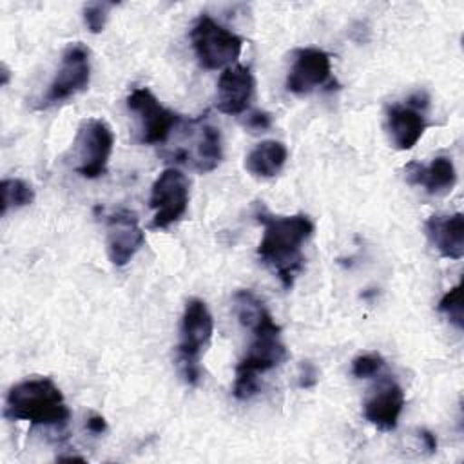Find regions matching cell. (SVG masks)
Wrapping results in <instances>:
<instances>
[{
    "instance_id": "obj_5",
    "label": "cell",
    "mask_w": 464,
    "mask_h": 464,
    "mask_svg": "<svg viewBox=\"0 0 464 464\" xmlns=\"http://www.w3.org/2000/svg\"><path fill=\"white\" fill-rule=\"evenodd\" d=\"M196 58L205 69H227L236 63L243 49V38L218 24L208 14H201L190 31Z\"/></svg>"
},
{
    "instance_id": "obj_15",
    "label": "cell",
    "mask_w": 464,
    "mask_h": 464,
    "mask_svg": "<svg viewBox=\"0 0 464 464\" xmlns=\"http://www.w3.org/2000/svg\"><path fill=\"white\" fill-rule=\"evenodd\" d=\"M406 397L395 381H382L362 402L364 419L382 431H393L399 424Z\"/></svg>"
},
{
    "instance_id": "obj_27",
    "label": "cell",
    "mask_w": 464,
    "mask_h": 464,
    "mask_svg": "<svg viewBox=\"0 0 464 464\" xmlns=\"http://www.w3.org/2000/svg\"><path fill=\"white\" fill-rule=\"evenodd\" d=\"M7 82H9V69L2 65V85H7Z\"/></svg>"
},
{
    "instance_id": "obj_21",
    "label": "cell",
    "mask_w": 464,
    "mask_h": 464,
    "mask_svg": "<svg viewBox=\"0 0 464 464\" xmlns=\"http://www.w3.org/2000/svg\"><path fill=\"white\" fill-rule=\"evenodd\" d=\"M114 4L109 2H91L83 5V22L87 25V29L94 34L102 33L105 24H107V16H109V9Z\"/></svg>"
},
{
    "instance_id": "obj_24",
    "label": "cell",
    "mask_w": 464,
    "mask_h": 464,
    "mask_svg": "<svg viewBox=\"0 0 464 464\" xmlns=\"http://www.w3.org/2000/svg\"><path fill=\"white\" fill-rule=\"evenodd\" d=\"M319 381V372L310 361H303L299 364V386L301 388H312Z\"/></svg>"
},
{
    "instance_id": "obj_23",
    "label": "cell",
    "mask_w": 464,
    "mask_h": 464,
    "mask_svg": "<svg viewBox=\"0 0 464 464\" xmlns=\"http://www.w3.org/2000/svg\"><path fill=\"white\" fill-rule=\"evenodd\" d=\"M243 123L252 132H265L266 129L272 127V114H268L265 111H252L246 114Z\"/></svg>"
},
{
    "instance_id": "obj_13",
    "label": "cell",
    "mask_w": 464,
    "mask_h": 464,
    "mask_svg": "<svg viewBox=\"0 0 464 464\" xmlns=\"http://www.w3.org/2000/svg\"><path fill=\"white\" fill-rule=\"evenodd\" d=\"M188 141L192 143L181 154L172 156L176 161L192 165L199 172L214 170L223 160V145H221V132L212 123L205 121V116L190 120L188 129Z\"/></svg>"
},
{
    "instance_id": "obj_26",
    "label": "cell",
    "mask_w": 464,
    "mask_h": 464,
    "mask_svg": "<svg viewBox=\"0 0 464 464\" xmlns=\"http://www.w3.org/2000/svg\"><path fill=\"white\" fill-rule=\"evenodd\" d=\"M419 439L422 440L424 448H426L430 453H433V451L437 450V439H435V435H433L431 431H428V430H419Z\"/></svg>"
},
{
    "instance_id": "obj_20",
    "label": "cell",
    "mask_w": 464,
    "mask_h": 464,
    "mask_svg": "<svg viewBox=\"0 0 464 464\" xmlns=\"http://www.w3.org/2000/svg\"><path fill=\"white\" fill-rule=\"evenodd\" d=\"M437 310L440 314H444L450 323H453L459 330H462L464 326V319H462V301H460V283L455 285L453 288H450L439 301Z\"/></svg>"
},
{
    "instance_id": "obj_3",
    "label": "cell",
    "mask_w": 464,
    "mask_h": 464,
    "mask_svg": "<svg viewBox=\"0 0 464 464\" xmlns=\"http://www.w3.org/2000/svg\"><path fill=\"white\" fill-rule=\"evenodd\" d=\"M4 417L11 420H29L36 426L62 428L71 419V410L53 379L34 377L14 384L7 392Z\"/></svg>"
},
{
    "instance_id": "obj_9",
    "label": "cell",
    "mask_w": 464,
    "mask_h": 464,
    "mask_svg": "<svg viewBox=\"0 0 464 464\" xmlns=\"http://www.w3.org/2000/svg\"><path fill=\"white\" fill-rule=\"evenodd\" d=\"M91 80V51L82 44H69L62 53L60 69L42 98L40 109L62 103L85 91Z\"/></svg>"
},
{
    "instance_id": "obj_11",
    "label": "cell",
    "mask_w": 464,
    "mask_h": 464,
    "mask_svg": "<svg viewBox=\"0 0 464 464\" xmlns=\"http://www.w3.org/2000/svg\"><path fill=\"white\" fill-rule=\"evenodd\" d=\"M145 243V232L132 210H118L107 218L105 245L109 261L114 266H125Z\"/></svg>"
},
{
    "instance_id": "obj_16",
    "label": "cell",
    "mask_w": 464,
    "mask_h": 464,
    "mask_svg": "<svg viewBox=\"0 0 464 464\" xmlns=\"http://www.w3.org/2000/svg\"><path fill=\"white\" fill-rule=\"evenodd\" d=\"M424 232L442 257L459 261L464 256V216L460 212L430 216L424 223Z\"/></svg>"
},
{
    "instance_id": "obj_8",
    "label": "cell",
    "mask_w": 464,
    "mask_h": 464,
    "mask_svg": "<svg viewBox=\"0 0 464 464\" xmlns=\"http://www.w3.org/2000/svg\"><path fill=\"white\" fill-rule=\"evenodd\" d=\"M127 107L138 116L140 141L145 145H161L185 121L178 112L163 107L147 87H138L127 96Z\"/></svg>"
},
{
    "instance_id": "obj_10",
    "label": "cell",
    "mask_w": 464,
    "mask_h": 464,
    "mask_svg": "<svg viewBox=\"0 0 464 464\" xmlns=\"http://www.w3.org/2000/svg\"><path fill=\"white\" fill-rule=\"evenodd\" d=\"M428 107V96L417 92L408 98L406 103H393L386 111V129L390 140L397 150H410L422 138L428 129L424 109Z\"/></svg>"
},
{
    "instance_id": "obj_22",
    "label": "cell",
    "mask_w": 464,
    "mask_h": 464,
    "mask_svg": "<svg viewBox=\"0 0 464 464\" xmlns=\"http://www.w3.org/2000/svg\"><path fill=\"white\" fill-rule=\"evenodd\" d=\"M384 366V359L382 355H379L377 352H368V353H361L352 361V373L357 379H366V377H373L375 373H379Z\"/></svg>"
},
{
    "instance_id": "obj_19",
    "label": "cell",
    "mask_w": 464,
    "mask_h": 464,
    "mask_svg": "<svg viewBox=\"0 0 464 464\" xmlns=\"http://www.w3.org/2000/svg\"><path fill=\"white\" fill-rule=\"evenodd\" d=\"M2 192V216L7 214L9 208H20L31 205L34 199L33 187L18 178H5L0 183Z\"/></svg>"
},
{
    "instance_id": "obj_1",
    "label": "cell",
    "mask_w": 464,
    "mask_h": 464,
    "mask_svg": "<svg viewBox=\"0 0 464 464\" xmlns=\"http://www.w3.org/2000/svg\"><path fill=\"white\" fill-rule=\"evenodd\" d=\"M256 218L263 225L257 257L288 290L297 274L304 268L303 246L314 234V221L301 212L294 216H276L263 205L257 208Z\"/></svg>"
},
{
    "instance_id": "obj_4",
    "label": "cell",
    "mask_w": 464,
    "mask_h": 464,
    "mask_svg": "<svg viewBox=\"0 0 464 464\" xmlns=\"http://www.w3.org/2000/svg\"><path fill=\"white\" fill-rule=\"evenodd\" d=\"M214 334V319L203 299L192 297L187 301L178 343V368L183 381L196 386L201 379L199 359Z\"/></svg>"
},
{
    "instance_id": "obj_18",
    "label": "cell",
    "mask_w": 464,
    "mask_h": 464,
    "mask_svg": "<svg viewBox=\"0 0 464 464\" xmlns=\"http://www.w3.org/2000/svg\"><path fill=\"white\" fill-rule=\"evenodd\" d=\"M286 158L288 150L281 141L265 140L246 154L245 169L256 178H274L285 167Z\"/></svg>"
},
{
    "instance_id": "obj_25",
    "label": "cell",
    "mask_w": 464,
    "mask_h": 464,
    "mask_svg": "<svg viewBox=\"0 0 464 464\" xmlns=\"http://www.w3.org/2000/svg\"><path fill=\"white\" fill-rule=\"evenodd\" d=\"M85 426H87V430H89L91 433H94V435H102V433L107 430V422H105V419H103L100 413H91V415L87 417Z\"/></svg>"
},
{
    "instance_id": "obj_7",
    "label": "cell",
    "mask_w": 464,
    "mask_h": 464,
    "mask_svg": "<svg viewBox=\"0 0 464 464\" xmlns=\"http://www.w3.org/2000/svg\"><path fill=\"white\" fill-rule=\"evenodd\" d=\"M188 178L176 167H169L160 172L150 188V208L154 218L149 225L152 230L169 228L179 221L188 207Z\"/></svg>"
},
{
    "instance_id": "obj_2",
    "label": "cell",
    "mask_w": 464,
    "mask_h": 464,
    "mask_svg": "<svg viewBox=\"0 0 464 464\" xmlns=\"http://www.w3.org/2000/svg\"><path fill=\"white\" fill-rule=\"evenodd\" d=\"M254 339L236 366L234 397L239 401L252 399L259 390V375L286 361L288 352L281 341V326L276 324L265 308L248 326Z\"/></svg>"
},
{
    "instance_id": "obj_17",
    "label": "cell",
    "mask_w": 464,
    "mask_h": 464,
    "mask_svg": "<svg viewBox=\"0 0 464 464\" xmlns=\"http://www.w3.org/2000/svg\"><path fill=\"white\" fill-rule=\"evenodd\" d=\"M406 179L413 185H420L428 194L442 196L451 192L457 183L455 165L448 156H437L430 165H420L417 161H410L404 167Z\"/></svg>"
},
{
    "instance_id": "obj_28",
    "label": "cell",
    "mask_w": 464,
    "mask_h": 464,
    "mask_svg": "<svg viewBox=\"0 0 464 464\" xmlns=\"http://www.w3.org/2000/svg\"><path fill=\"white\" fill-rule=\"evenodd\" d=\"M58 460H85L83 457H78V455H69V457H58Z\"/></svg>"
},
{
    "instance_id": "obj_12",
    "label": "cell",
    "mask_w": 464,
    "mask_h": 464,
    "mask_svg": "<svg viewBox=\"0 0 464 464\" xmlns=\"http://www.w3.org/2000/svg\"><path fill=\"white\" fill-rule=\"evenodd\" d=\"M328 83H332L330 54L315 47L297 49L286 76V89L297 96H304Z\"/></svg>"
},
{
    "instance_id": "obj_6",
    "label": "cell",
    "mask_w": 464,
    "mask_h": 464,
    "mask_svg": "<svg viewBox=\"0 0 464 464\" xmlns=\"http://www.w3.org/2000/svg\"><path fill=\"white\" fill-rule=\"evenodd\" d=\"M114 149V132L105 120L87 118L80 123L72 154L76 160L74 172L87 179L105 174L109 158Z\"/></svg>"
},
{
    "instance_id": "obj_14",
    "label": "cell",
    "mask_w": 464,
    "mask_h": 464,
    "mask_svg": "<svg viewBox=\"0 0 464 464\" xmlns=\"http://www.w3.org/2000/svg\"><path fill=\"white\" fill-rule=\"evenodd\" d=\"M256 91V80L248 67L234 63L227 69H223L219 80H218V98L216 107L223 114H243Z\"/></svg>"
}]
</instances>
